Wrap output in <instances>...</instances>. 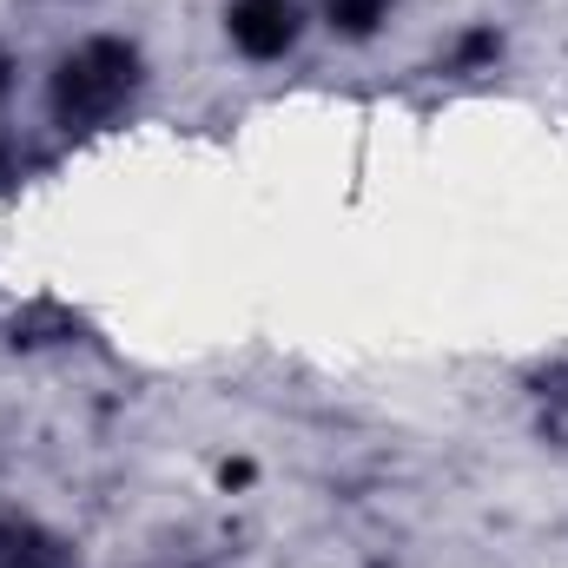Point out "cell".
Masks as SVG:
<instances>
[{"mask_svg":"<svg viewBox=\"0 0 568 568\" xmlns=\"http://www.w3.org/2000/svg\"><path fill=\"white\" fill-rule=\"evenodd\" d=\"M140 93H145L140 40H126V33H87L47 73V120L60 133H73V140H87V133H106L113 120H126Z\"/></svg>","mask_w":568,"mask_h":568,"instance_id":"6da1fadb","label":"cell"},{"mask_svg":"<svg viewBox=\"0 0 568 568\" xmlns=\"http://www.w3.org/2000/svg\"><path fill=\"white\" fill-rule=\"evenodd\" d=\"M225 40L252 67L291 60L304 40V0H225Z\"/></svg>","mask_w":568,"mask_h":568,"instance_id":"7a4b0ae2","label":"cell"},{"mask_svg":"<svg viewBox=\"0 0 568 568\" xmlns=\"http://www.w3.org/2000/svg\"><path fill=\"white\" fill-rule=\"evenodd\" d=\"M0 568H80V556L40 516H27L20 503H0Z\"/></svg>","mask_w":568,"mask_h":568,"instance_id":"3957f363","label":"cell"},{"mask_svg":"<svg viewBox=\"0 0 568 568\" xmlns=\"http://www.w3.org/2000/svg\"><path fill=\"white\" fill-rule=\"evenodd\" d=\"M496 60H503V33H496V20H476V27H463V33L436 53V73L469 80V73H489Z\"/></svg>","mask_w":568,"mask_h":568,"instance_id":"277c9868","label":"cell"},{"mask_svg":"<svg viewBox=\"0 0 568 568\" xmlns=\"http://www.w3.org/2000/svg\"><path fill=\"white\" fill-rule=\"evenodd\" d=\"M73 337H80V317L53 297H33L13 317V351H47V344H73Z\"/></svg>","mask_w":568,"mask_h":568,"instance_id":"5b68a950","label":"cell"},{"mask_svg":"<svg viewBox=\"0 0 568 568\" xmlns=\"http://www.w3.org/2000/svg\"><path fill=\"white\" fill-rule=\"evenodd\" d=\"M317 13H324V27H331L337 40H351V47H364V40H377V33L390 27V13H397V0H324Z\"/></svg>","mask_w":568,"mask_h":568,"instance_id":"8992f818","label":"cell"},{"mask_svg":"<svg viewBox=\"0 0 568 568\" xmlns=\"http://www.w3.org/2000/svg\"><path fill=\"white\" fill-rule=\"evenodd\" d=\"M13 87H20V53H13V47L0 40V106L13 100Z\"/></svg>","mask_w":568,"mask_h":568,"instance_id":"52a82bcc","label":"cell"},{"mask_svg":"<svg viewBox=\"0 0 568 568\" xmlns=\"http://www.w3.org/2000/svg\"><path fill=\"white\" fill-rule=\"evenodd\" d=\"M7 179H20V145L0 133V185H7Z\"/></svg>","mask_w":568,"mask_h":568,"instance_id":"ba28073f","label":"cell"},{"mask_svg":"<svg viewBox=\"0 0 568 568\" xmlns=\"http://www.w3.org/2000/svg\"><path fill=\"white\" fill-rule=\"evenodd\" d=\"M219 483H225V489H245V483H252V463H219Z\"/></svg>","mask_w":568,"mask_h":568,"instance_id":"9c48e42d","label":"cell"}]
</instances>
